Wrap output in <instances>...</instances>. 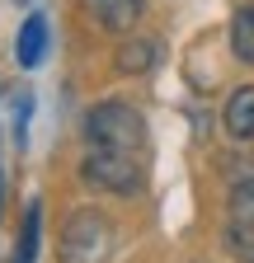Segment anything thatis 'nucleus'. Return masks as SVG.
Segmentation results:
<instances>
[{
    "mask_svg": "<svg viewBox=\"0 0 254 263\" xmlns=\"http://www.w3.org/2000/svg\"><path fill=\"white\" fill-rule=\"evenodd\" d=\"M28 118H33V99L19 94L14 108H10V132H14V146H19V151L28 146Z\"/></svg>",
    "mask_w": 254,
    "mask_h": 263,
    "instance_id": "nucleus-12",
    "label": "nucleus"
},
{
    "mask_svg": "<svg viewBox=\"0 0 254 263\" xmlns=\"http://www.w3.org/2000/svg\"><path fill=\"white\" fill-rule=\"evenodd\" d=\"M19 5H24V0H19Z\"/></svg>",
    "mask_w": 254,
    "mask_h": 263,
    "instance_id": "nucleus-13",
    "label": "nucleus"
},
{
    "mask_svg": "<svg viewBox=\"0 0 254 263\" xmlns=\"http://www.w3.org/2000/svg\"><path fill=\"white\" fill-rule=\"evenodd\" d=\"M38 226H43V202H28V212H24V230H19V254H14V263H33V258H38Z\"/></svg>",
    "mask_w": 254,
    "mask_h": 263,
    "instance_id": "nucleus-10",
    "label": "nucleus"
},
{
    "mask_svg": "<svg viewBox=\"0 0 254 263\" xmlns=\"http://www.w3.org/2000/svg\"><path fill=\"white\" fill-rule=\"evenodd\" d=\"M155 57H160V43L155 38H132V43L118 47V71L122 76H141V71L155 66Z\"/></svg>",
    "mask_w": 254,
    "mask_h": 263,
    "instance_id": "nucleus-7",
    "label": "nucleus"
},
{
    "mask_svg": "<svg viewBox=\"0 0 254 263\" xmlns=\"http://www.w3.org/2000/svg\"><path fill=\"white\" fill-rule=\"evenodd\" d=\"M226 132L235 141H254V85H240L226 99Z\"/></svg>",
    "mask_w": 254,
    "mask_h": 263,
    "instance_id": "nucleus-6",
    "label": "nucleus"
},
{
    "mask_svg": "<svg viewBox=\"0 0 254 263\" xmlns=\"http://www.w3.org/2000/svg\"><path fill=\"white\" fill-rule=\"evenodd\" d=\"M80 179L94 188V193H113V197H127L141 188V164L137 155H118V151H89L80 160Z\"/></svg>",
    "mask_w": 254,
    "mask_h": 263,
    "instance_id": "nucleus-3",
    "label": "nucleus"
},
{
    "mask_svg": "<svg viewBox=\"0 0 254 263\" xmlns=\"http://www.w3.org/2000/svg\"><path fill=\"white\" fill-rule=\"evenodd\" d=\"M14 57L24 71H33V66L47 61V19L43 14H28L24 28H19V38H14Z\"/></svg>",
    "mask_w": 254,
    "mask_h": 263,
    "instance_id": "nucleus-5",
    "label": "nucleus"
},
{
    "mask_svg": "<svg viewBox=\"0 0 254 263\" xmlns=\"http://www.w3.org/2000/svg\"><path fill=\"white\" fill-rule=\"evenodd\" d=\"M231 52H235V61L254 66V5H240L231 19Z\"/></svg>",
    "mask_w": 254,
    "mask_h": 263,
    "instance_id": "nucleus-8",
    "label": "nucleus"
},
{
    "mask_svg": "<svg viewBox=\"0 0 254 263\" xmlns=\"http://www.w3.org/2000/svg\"><path fill=\"white\" fill-rule=\"evenodd\" d=\"M226 254L235 263H254V226L249 221H231L226 226Z\"/></svg>",
    "mask_w": 254,
    "mask_h": 263,
    "instance_id": "nucleus-11",
    "label": "nucleus"
},
{
    "mask_svg": "<svg viewBox=\"0 0 254 263\" xmlns=\"http://www.w3.org/2000/svg\"><path fill=\"white\" fill-rule=\"evenodd\" d=\"M80 5H85V14L99 24L104 33H127V28L141 19L146 0H80Z\"/></svg>",
    "mask_w": 254,
    "mask_h": 263,
    "instance_id": "nucleus-4",
    "label": "nucleus"
},
{
    "mask_svg": "<svg viewBox=\"0 0 254 263\" xmlns=\"http://www.w3.org/2000/svg\"><path fill=\"white\" fill-rule=\"evenodd\" d=\"M231 221L254 226V164H245L235 174V183H231Z\"/></svg>",
    "mask_w": 254,
    "mask_h": 263,
    "instance_id": "nucleus-9",
    "label": "nucleus"
},
{
    "mask_svg": "<svg viewBox=\"0 0 254 263\" xmlns=\"http://www.w3.org/2000/svg\"><path fill=\"white\" fill-rule=\"evenodd\" d=\"M113 254V221L99 207H80L61 226V263H108Z\"/></svg>",
    "mask_w": 254,
    "mask_h": 263,
    "instance_id": "nucleus-2",
    "label": "nucleus"
},
{
    "mask_svg": "<svg viewBox=\"0 0 254 263\" xmlns=\"http://www.w3.org/2000/svg\"><path fill=\"white\" fill-rule=\"evenodd\" d=\"M85 141L89 151H118V155H137L146 141V118L137 104L127 99H108L85 113Z\"/></svg>",
    "mask_w": 254,
    "mask_h": 263,
    "instance_id": "nucleus-1",
    "label": "nucleus"
}]
</instances>
